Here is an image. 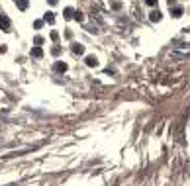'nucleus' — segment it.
<instances>
[{
	"mask_svg": "<svg viewBox=\"0 0 190 186\" xmlns=\"http://www.w3.org/2000/svg\"><path fill=\"white\" fill-rule=\"evenodd\" d=\"M43 22H47V24H53V22H55V14H53V12H47L45 16H43Z\"/></svg>",
	"mask_w": 190,
	"mask_h": 186,
	"instance_id": "nucleus-9",
	"label": "nucleus"
},
{
	"mask_svg": "<svg viewBox=\"0 0 190 186\" xmlns=\"http://www.w3.org/2000/svg\"><path fill=\"white\" fill-rule=\"evenodd\" d=\"M84 61H86V65H88V67H98V59L94 57V55H88Z\"/></svg>",
	"mask_w": 190,
	"mask_h": 186,
	"instance_id": "nucleus-3",
	"label": "nucleus"
},
{
	"mask_svg": "<svg viewBox=\"0 0 190 186\" xmlns=\"http://www.w3.org/2000/svg\"><path fill=\"white\" fill-rule=\"evenodd\" d=\"M53 69H55L57 73H65L69 67H67V63H63V61H57V63L53 65Z\"/></svg>",
	"mask_w": 190,
	"mask_h": 186,
	"instance_id": "nucleus-2",
	"label": "nucleus"
},
{
	"mask_svg": "<svg viewBox=\"0 0 190 186\" xmlns=\"http://www.w3.org/2000/svg\"><path fill=\"white\" fill-rule=\"evenodd\" d=\"M10 26H12V24H10V18H8L6 14L0 12V30H2V32H10Z\"/></svg>",
	"mask_w": 190,
	"mask_h": 186,
	"instance_id": "nucleus-1",
	"label": "nucleus"
},
{
	"mask_svg": "<svg viewBox=\"0 0 190 186\" xmlns=\"http://www.w3.org/2000/svg\"><path fill=\"white\" fill-rule=\"evenodd\" d=\"M145 2H147L149 6H157V0H145Z\"/></svg>",
	"mask_w": 190,
	"mask_h": 186,
	"instance_id": "nucleus-15",
	"label": "nucleus"
},
{
	"mask_svg": "<svg viewBox=\"0 0 190 186\" xmlns=\"http://www.w3.org/2000/svg\"><path fill=\"white\" fill-rule=\"evenodd\" d=\"M51 53H53V55H55V57H57V55H59V53H61V47H59V45H55V47H53V49H51Z\"/></svg>",
	"mask_w": 190,
	"mask_h": 186,
	"instance_id": "nucleus-14",
	"label": "nucleus"
},
{
	"mask_svg": "<svg viewBox=\"0 0 190 186\" xmlns=\"http://www.w3.org/2000/svg\"><path fill=\"white\" fill-rule=\"evenodd\" d=\"M41 26H43V20H35V22H33V27H35V30H39Z\"/></svg>",
	"mask_w": 190,
	"mask_h": 186,
	"instance_id": "nucleus-13",
	"label": "nucleus"
},
{
	"mask_svg": "<svg viewBox=\"0 0 190 186\" xmlns=\"http://www.w3.org/2000/svg\"><path fill=\"white\" fill-rule=\"evenodd\" d=\"M33 43L37 45V47H39V45L43 43V37H41V35H35V39H33Z\"/></svg>",
	"mask_w": 190,
	"mask_h": 186,
	"instance_id": "nucleus-12",
	"label": "nucleus"
},
{
	"mask_svg": "<svg viewBox=\"0 0 190 186\" xmlns=\"http://www.w3.org/2000/svg\"><path fill=\"white\" fill-rule=\"evenodd\" d=\"M14 4H16V6L20 8V10H26L30 2H27V0H14Z\"/></svg>",
	"mask_w": 190,
	"mask_h": 186,
	"instance_id": "nucleus-7",
	"label": "nucleus"
},
{
	"mask_svg": "<svg viewBox=\"0 0 190 186\" xmlns=\"http://www.w3.org/2000/svg\"><path fill=\"white\" fill-rule=\"evenodd\" d=\"M161 18H163V16H161V12H159V10H153V12L149 14V20H151V22H159Z\"/></svg>",
	"mask_w": 190,
	"mask_h": 186,
	"instance_id": "nucleus-6",
	"label": "nucleus"
},
{
	"mask_svg": "<svg viewBox=\"0 0 190 186\" xmlns=\"http://www.w3.org/2000/svg\"><path fill=\"white\" fill-rule=\"evenodd\" d=\"M51 39H59V33H57V32H51Z\"/></svg>",
	"mask_w": 190,
	"mask_h": 186,
	"instance_id": "nucleus-16",
	"label": "nucleus"
},
{
	"mask_svg": "<svg viewBox=\"0 0 190 186\" xmlns=\"http://www.w3.org/2000/svg\"><path fill=\"white\" fill-rule=\"evenodd\" d=\"M63 16H65V18H72V16H75V10H72V8H65V14H63Z\"/></svg>",
	"mask_w": 190,
	"mask_h": 186,
	"instance_id": "nucleus-10",
	"label": "nucleus"
},
{
	"mask_svg": "<svg viewBox=\"0 0 190 186\" xmlns=\"http://www.w3.org/2000/svg\"><path fill=\"white\" fill-rule=\"evenodd\" d=\"M47 2H49V4H51V6H55V4H57V2H59V0H47Z\"/></svg>",
	"mask_w": 190,
	"mask_h": 186,
	"instance_id": "nucleus-17",
	"label": "nucleus"
},
{
	"mask_svg": "<svg viewBox=\"0 0 190 186\" xmlns=\"http://www.w3.org/2000/svg\"><path fill=\"white\" fill-rule=\"evenodd\" d=\"M72 53H77V55H82V53H84V45L72 43Z\"/></svg>",
	"mask_w": 190,
	"mask_h": 186,
	"instance_id": "nucleus-4",
	"label": "nucleus"
},
{
	"mask_svg": "<svg viewBox=\"0 0 190 186\" xmlns=\"http://www.w3.org/2000/svg\"><path fill=\"white\" fill-rule=\"evenodd\" d=\"M72 18L77 20V22H82V20H84V16H82V12H75V16H72Z\"/></svg>",
	"mask_w": 190,
	"mask_h": 186,
	"instance_id": "nucleus-11",
	"label": "nucleus"
},
{
	"mask_svg": "<svg viewBox=\"0 0 190 186\" xmlns=\"http://www.w3.org/2000/svg\"><path fill=\"white\" fill-rule=\"evenodd\" d=\"M32 55H33V57H37V59H39V57H43V49H41V47H37V45H35V47H33V49H32Z\"/></svg>",
	"mask_w": 190,
	"mask_h": 186,
	"instance_id": "nucleus-8",
	"label": "nucleus"
},
{
	"mask_svg": "<svg viewBox=\"0 0 190 186\" xmlns=\"http://www.w3.org/2000/svg\"><path fill=\"white\" fill-rule=\"evenodd\" d=\"M182 6H175V8H170V14H172V16H175V18H180V16H182Z\"/></svg>",
	"mask_w": 190,
	"mask_h": 186,
	"instance_id": "nucleus-5",
	"label": "nucleus"
}]
</instances>
